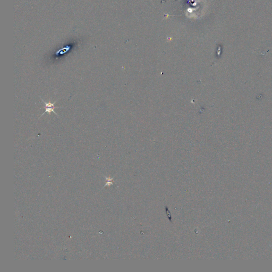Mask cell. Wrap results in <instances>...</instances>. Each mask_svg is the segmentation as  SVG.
Segmentation results:
<instances>
[{"label":"cell","instance_id":"obj_1","mask_svg":"<svg viewBox=\"0 0 272 272\" xmlns=\"http://www.w3.org/2000/svg\"><path fill=\"white\" fill-rule=\"evenodd\" d=\"M42 101L44 103V104H45V111L44 113H43V114L40 117H42V116L44 115V114L46 113H47L49 114H50V113L51 112H53L56 116H58V114L55 113V112L54 111V109L56 108H61L62 107H60V106H55V103L57 102H54L53 103H46L45 102V101L43 100V99H42Z\"/></svg>","mask_w":272,"mask_h":272}]
</instances>
